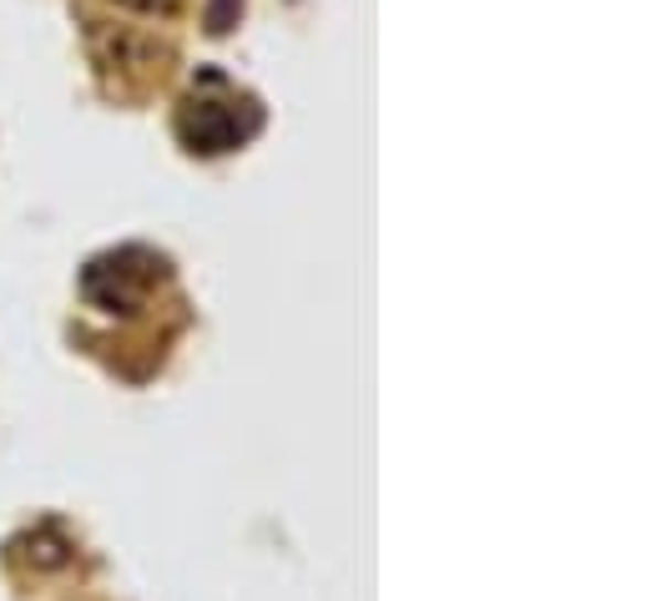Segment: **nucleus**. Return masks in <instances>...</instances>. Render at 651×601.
Masks as SVG:
<instances>
[{
	"mask_svg": "<svg viewBox=\"0 0 651 601\" xmlns=\"http://www.w3.org/2000/svg\"><path fill=\"white\" fill-rule=\"evenodd\" d=\"M258 127H263L258 101L227 92V82H223V97L192 92V97L182 101V117H178V137L188 142V152H202V157L233 152V147H243Z\"/></svg>",
	"mask_w": 651,
	"mask_h": 601,
	"instance_id": "f257e3e1",
	"label": "nucleus"
},
{
	"mask_svg": "<svg viewBox=\"0 0 651 601\" xmlns=\"http://www.w3.org/2000/svg\"><path fill=\"white\" fill-rule=\"evenodd\" d=\"M131 11H172V0H121Z\"/></svg>",
	"mask_w": 651,
	"mask_h": 601,
	"instance_id": "7ed1b4c3",
	"label": "nucleus"
},
{
	"mask_svg": "<svg viewBox=\"0 0 651 601\" xmlns=\"http://www.w3.org/2000/svg\"><path fill=\"white\" fill-rule=\"evenodd\" d=\"M237 15H243V0H207V15H202V21H207L213 36H227L237 25Z\"/></svg>",
	"mask_w": 651,
	"mask_h": 601,
	"instance_id": "f03ea898",
	"label": "nucleus"
}]
</instances>
